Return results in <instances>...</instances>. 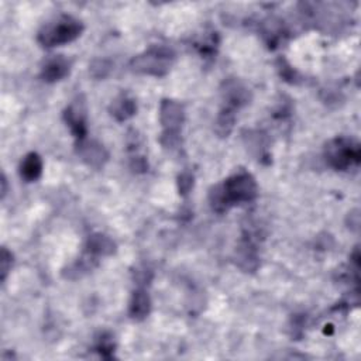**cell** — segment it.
Here are the masks:
<instances>
[{
	"label": "cell",
	"mask_w": 361,
	"mask_h": 361,
	"mask_svg": "<svg viewBox=\"0 0 361 361\" xmlns=\"http://www.w3.org/2000/svg\"><path fill=\"white\" fill-rule=\"evenodd\" d=\"M109 113L118 123L127 121L137 113V102L130 93L121 92L111 100Z\"/></svg>",
	"instance_id": "12"
},
{
	"label": "cell",
	"mask_w": 361,
	"mask_h": 361,
	"mask_svg": "<svg viewBox=\"0 0 361 361\" xmlns=\"http://www.w3.org/2000/svg\"><path fill=\"white\" fill-rule=\"evenodd\" d=\"M83 28V23L79 18L69 14H61L41 27L37 34V41L44 48L65 45L79 38Z\"/></svg>",
	"instance_id": "2"
},
{
	"label": "cell",
	"mask_w": 361,
	"mask_h": 361,
	"mask_svg": "<svg viewBox=\"0 0 361 361\" xmlns=\"http://www.w3.org/2000/svg\"><path fill=\"white\" fill-rule=\"evenodd\" d=\"M42 169H44V162L42 158L38 152H28L24 155V158L20 162L18 166V172L20 176L25 180V182H35L41 178L42 175Z\"/></svg>",
	"instance_id": "14"
},
{
	"label": "cell",
	"mask_w": 361,
	"mask_h": 361,
	"mask_svg": "<svg viewBox=\"0 0 361 361\" xmlns=\"http://www.w3.org/2000/svg\"><path fill=\"white\" fill-rule=\"evenodd\" d=\"M235 264L244 272H254L259 267V254L252 231H244L234 252Z\"/></svg>",
	"instance_id": "8"
},
{
	"label": "cell",
	"mask_w": 361,
	"mask_h": 361,
	"mask_svg": "<svg viewBox=\"0 0 361 361\" xmlns=\"http://www.w3.org/2000/svg\"><path fill=\"white\" fill-rule=\"evenodd\" d=\"M220 93H221L223 107L234 111L247 106L252 99V94L248 86L237 78L224 79L220 87Z\"/></svg>",
	"instance_id": "7"
},
{
	"label": "cell",
	"mask_w": 361,
	"mask_h": 361,
	"mask_svg": "<svg viewBox=\"0 0 361 361\" xmlns=\"http://www.w3.org/2000/svg\"><path fill=\"white\" fill-rule=\"evenodd\" d=\"M235 120H237V116H235L234 110L221 107L219 114H217V117H216V121H214V131H216V134L219 137H221V138L228 137L231 134L233 128H234Z\"/></svg>",
	"instance_id": "16"
},
{
	"label": "cell",
	"mask_w": 361,
	"mask_h": 361,
	"mask_svg": "<svg viewBox=\"0 0 361 361\" xmlns=\"http://www.w3.org/2000/svg\"><path fill=\"white\" fill-rule=\"evenodd\" d=\"M71 61L63 55H55L48 58L39 72V76L47 83H55L65 79L71 73Z\"/></svg>",
	"instance_id": "10"
},
{
	"label": "cell",
	"mask_w": 361,
	"mask_h": 361,
	"mask_svg": "<svg viewBox=\"0 0 361 361\" xmlns=\"http://www.w3.org/2000/svg\"><path fill=\"white\" fill-rule=\"evenodd\" d=\"M261 35L265 41V44L274 49L279 47V44L283 41L286 31L283 28V24L276 18H268L261 25Z\"/></svg>",
	"instance_id": "15"
},
{
	"label": "cell",
	"mask_w": 361,
	"mask_h": 361,
	"mask_svg": "<svg viewBox=\"0 0 361 361\" xmlns=\"http://www.w3.org/2000/svg\"><path fill=\"white\" fill-rule=\"evenodd\" d=\"M83 251L99 259L113 255L117 251V244L110 235L104 233H93L87 237Z\"/></svg>",
	"instance_id": "11"
},
{
	"label": "cell",
	"mask_w": 361,
	"mask_h": 361,
	"mask_svg": "<svg viewBox=\"0 0 361 361\" xmlns=\"http://www.w3.org/2000/svg\"><path fill=\"white\" fill-rule=\"evenodd\" d=\"M113 63L106 58H96L89 65V73L94 79H104L110 75Z\"/></svg>",
	"instance_id": "19"
},
{
	"label": "cell",
	"mask_w": 361,
	"mask_h": 361,
	"mask_svg": "<svg viewBox=\"0 0 361 361\" xmlns=\"http://www.w3.org/2000/svg\"><path fill=\"white\" fill-rule=\"evenodd\" d=\"M258 196V185L255 178L240 169L227 176L221 183H217L209 190V204L213 212L221 214L230 207L243 203H251Z\"/></svg>",
	"instance_id": "1"
},
{
	"label": "cell",
	"mask_w": 361,
	"mask_h": 361,
	"mask_svg": "<svg viewBox=\"0 0 361 361\" xmlns=\"http://www.w3.org/2000/svg\"><path fill=\"white\" fill-rule=\"evenodd\" d=\"M75 145H76V154L82 159V162H85L87 166L93 169L103 168L109 161V151L102 142L96 140L83 138L76 141Z\"/></svg>",
	"instance_id": "9"
},
{
	"label": "cell",
	"mask_w": 361,
	"mask_h": 361,
	"mask_svg": "<svg viewBox=\"0 0 361 361\" xmlns=\"http://www.w3.org/2000/svg\"><path fill=\"white\" fill-rule=\"evenodd\" d=\"M1 197H4L6 196V193H7V179H6V175L3 173L1 175Z\"/></svg>",
	"instance_id": "23"
},
{
	"label": "cell",
	"mask_w": 361,
	"mask_h": 361,
	"mask_svg": "<svg viewBox=\"0 0 361 361\" xmlns=\"http://www.w3.org/2000/svg\"><path fill=\"white\" fill-rule=\"evenodd\" d=\"M159 123L162 127L161 144L173 148L179 142L182 126L185 123V109L173 99H162L159 103Z\"/></svg>",
	"instance_id": "5"
},
{
	"label": "cell",
	"mask_w": 361,
	"mask_h": 361,
	"mask_svg": "<svg viewBox=\"0 0 361 361\" xmlns=\"http://www.w3.org/2000/svg\"><path fill=\"white\" fill-rule=\"evenodd\" d=\"M151 307H152L151 298L144 288H138L131 293V298L128 302V316L133 320L141 322L147 319L148 314L151 313Z\"/></svg>",
	"instance_id": "13"
},
{
	"label": "cell",
	"mask_w": 361,
	"mask_h": 361,
	"mask_svg": "<svg viewBox=\"0 0 361 361\" xmlns=\"http://www.w3.org/2000/svg\"><path fill=\"white\" fill-rule=\"evenodd\" d=\"M276 68H278V72L281 75V78L285 80V82H289V83H296L299 80V73L289 65V62L285 59V58H279L276 61Z\"/></svg>",
	"instance_id": "20"
},
{
	"label": "cell",
	"mask_w": 361,
	"mask_h": 361,
	"mask_svg": "<svg viewBox=\"0 0 361 361\" xmlns=\"http://www.w3.org/2000/svg\"><path fill=\"white\" fill-rule=\"evenodd\" d=\"M193 183H195V176L190 171H182L179 175H178V179H176V185H178V192L180 196H186L192 188H193Z\"/></svg>",
	"instance_id": "21"
},
{
	"label": "cell",
	"mask_w": 361,
	"mask_h": 361,
	"mask_svg": "<svg viewBox=\"0 0 361 361\" xmlns=\"http://www.w3.org/2000/svg\"><path fill=\"white\" fill-rule=\"evenodd\" d=\"M114 348H116V344H114V340H113V336L107 331H102L96 340H94V345H93V350L96 353H99L100 357L103 358H111L113 357V353H114Z\"/></svg>",
	"instance_id": "18"
},
{
	"label": "cell",
	"mask_w": 361,
	"mask_h": 361,
	"mask_svg": "<svg viewBox=\"0 0 361 361\" xmlns=\"http://www.w3.org/2000/svg\"><path fill=\"white\" fill-rule=\"evenodd\" d=\"M219 47V35L214 31L204 32L195 41V48L203 58H213L217 52Z\"/></svg>",
	"instance_id": "17"
},
{
	"label": "cell",
	"mask_w": 361,
	"mask_h": 361,
	"mask_svg": "<svg viewBox=\"0 0 361 361\" xmlns=\"http://www.w3.org/2000/svg\"><path fill=\"white\" fill-rule=\"evenodd\" d=\"M324 159L336 171H348L357 168L361 162L360 142L347 135H337L327 141L324 147Z\"/></svg>",
	"instance_id": "4"
},
{
	"label": "cell",
	"mask_w": 361,
	"mask_h": 361,
	"mask_svg": "<svg viewBox=\"0 0 361 361\" xmlns=\"http://www.w3.org/2000/svg\"><path fill=\"white\" fill-rule=\"evenodd\" d=\"M65 124L69 127L71 133L76 141L86 138L87 134V109L86 100L82 94L76 96L62 113Z\"/></svg>",
	"instance_id": "6"
},
{
	"label": "cell",
	"mask_w": 361,
	"mask_h": 361,
	"mask_svg": "<svg viewBox=\"0 0 361 361\" xmlns=\"http://www.w3.org/2000/svg\"><path fill=\"white\" fill-rule=\"evenodd\" d=\"M13 254L11 251H8L6 247L1 248V254H0V274H1V281L4 282L8 272L11 271V267H13Z\"/></svg>",
	"instance_id": "22"
},
{
	"label": "cell",
	"mask_w": 361,
	"mask_h": 361,
	"mask_svg": "<svg viewBox=\"0 0 361 361\" xmlns=\"http://www.w3.org/2000/svg\"><path fill=\"white\" fill-rule=\"evenodd\" d=\"M175 59L176 54L172 48L165 45H151L131 58L130 69L138 75L164 78L169 73Z\"/></svg>",
	"instance_id": "3"
}]
</instances>
